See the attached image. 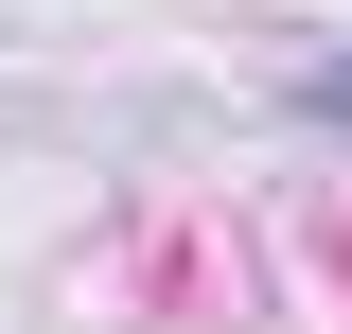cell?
Here are the masks:
<instances>
[{"label":"cell","mask_w":352,"mask_h":334,"mask_svg":"<svg viewBox=\"0 0 352 334\" xmlns=\"http://www.w3.org/2000/svg\"><path fill=\"white\" fill-rule=\"evenodd\" d=\"M300 124H335V141H352V53H317V71H300Z\"/></svg>","instance_id":"1"}]
</instances>
